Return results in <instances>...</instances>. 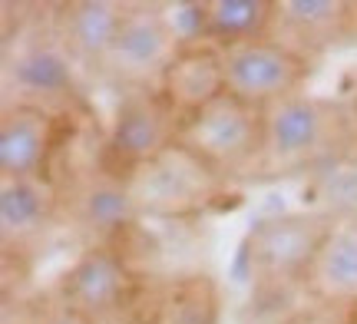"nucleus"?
Listing matches in <instances>:
<instances>
[{
  "label": "nucleus",
  "instance_id": "obj_4",
  "mask_svg": "<svg viewBox=\"0 0 357 324\" xmlns=\"http://www.w3.org/2000/svg\"><path fill=\"white\" fill-rule=\"evenodd\" d=\"M178 146L199 156L229 185L235 179H258L265 149V116L261 109L225 93L182 119Z\"/></svg>",
  "mask_w": 357,
  "mask_h": 324
},
{
  "label": "nucleus",
  "instance_id": "obj_12",
  "mask_svg": "<svg viewBox=\"0 0 357 324\" xmlns=\"http://www.w3.org/2000/svg\"><path fill=\"white\" fill-rule=\"evenodd\" d=\"M222 288L205 272H176L146 278L123 324H218Z\"/></svg>",
  "mask_w": 357,
  "mask_h": 324
},
{
  "label": "nucleus",
  "instance_id": "obj_5",
  "mask_svg": "<svg viewBox=\"0 0 357 324\" xmlns=\"http://www.w3.org/2000/svg\"><path fill=\"white\" fill-rule=\"evenodd\" d=\"M146 275L119 245H83L56 275L50 295L89 324H123L139 298Z\"/></svg>",
  "mask_w": 357,
  "mask_h": 324
},
{
  "label": "nucleus",
  "instance_id": "obj_19",
  "mask_svg": "<svg viewBox=\"0 0 357 324\" xmlns=\"http://www.w3.org/2000/svg\"><path fill=\"white\" fill-rule=\"evenodd\" d=\"M17 324H89V321H83L79 314L63 308V304L47 291L43 298H37L33 304H26L24 311H20V318H17Z\"/></svg>",
  "mask_w": 357,
  "mask_h": 324
},
{
  "label": "nucleus",
  "instance_id": "obj_15",
  "mask_svg": "<svg viewBox=\"0 0 357 324\" xmlns=\"http://www.w3.org/2000/svg\"><path fill=\"white\" fill-rule=\"evenodd\" d=\"M271 37L288 43L305 60L357 37V3L347 0H275Z\"/></svg>",
  "mask_w": 357,
  "mask_h": 324
},
{
  "label": "nucleus",
  "instance_id": "obj_10",
  "mask_svg": "<svg viewBox=\"0 0 357 324\" xmlns=\"http://www.w3.org/2000/svg\"><path fill=\"white\" fill-rule=\"evenodd\" d=\"M77 63L56 43L50 24L24 26L3 50V86L17 90L7 103H37L56 109V103L79 100Z\"/></svg>",
  "mask_w": 357,
  "mask_h": 324
},
{
  "label": "nucleus",
  "instance_id": "obj_13",
  "mask_svg": "<svg viewBox=\"0 0 357 324\" xmlns=\"http://www.w3.org/2000/svg\"><path fill=\"white\" fill-rule=\"evenodd\" d=\"M60 139L56 109L3 103L0 113V179H53Z\"/></svg>",
  "mask_w": 357,
  "mask_h": 324
},
{
  "label": "nucleus",
  "instance_id": "obj_20",
  "mask_svg": "<svg viewBox=\"0 0 357 324\" xmlns=\"http://www.w3.org/2000/svg\"><path fill=\"white\" fill-rule=\"evenodd\" d=\"M351 116H354V143H351V159L357 162V103H351Z\"/></svg>",
  "mask_w": 357,
  "mask_h": 324
},
{
  "label": "nucleus",
  "instance_id": "obj_17",
  "mask_svg": "<svg viewBox=\"0 0 357 324\" xmlns=\"http://www.w3.org/2000/svg\"><path fill=\"white\" fill-rule=\"evenodd\" d=\"M159 93L169 100V106L185 119L199 113L212 100L225 96V63H222V47L212 40L185 43L169 63L166 77L159 83Z\"/></svg>",
  "mask_w": 357,
  "mask_h": 324
},
{
  "label": "nucleus",
  "instance_id": "obj_11",
  "mask_svg": "<svg viewBox=\"0 0 357 324\" xmlns=\"http://www.w3.org/2000/svg\"><path fill=\"white\" fill-rule=\"evenodd\" d=\"M63 229L53 179H0V248L3 261H26Z\"/></svg>",
  "mask_w": 357,
  "mask_h": 324
},
{
  "label": "nucleus",
  "instance_id": "obj_7",
  "mask_svg": "<svg viewBox=\"0 0 357 324\" xmlns=\"http://www.w3.org/2000/svg\"><path fill=\"white\" fill-rule=\"evenodd\" d=\"M185 43L178 37L172 17L159 3H126L123 24L113 47L106 50L96 77L113 83L119 93L159 90L169 63Z\"/></svg>",
  "mask_w": 357,
  "mask_h": 324
},
{
  "label": "nucleus",
  "instance_id": "obj_18",
  "mask_svg": "<svg viewBox=\"0 0 357 324\" xmlns=\"http://www.w3.org/2000/svg\"><path fill=\"white\" fill-rule=\"evenodd\" d=\"M205 40L229 47L238 40L265 37L275 24V0H208L199 7Z\"/></svg>",
  "mask_w": 357,
  "mask_h": 324
},
{
  "label": "nucleus",
  "instance_id": "obj_8",
  "mask_svg": "<svg viewBox=\"0 0 357 324\" xmlns=\"http://www.w3.org/2000/svg\"><path fill=\"white\" fill-rule=\"evenodd\" d=\"M222 63H225V93L255 109H268L307 90L311 77V60H305L271 33L222 47Z\"/></svg>",
  "mask_w": 357,
  "mask_h": 324
},
{
  "label": "nucleus",
  "instance_id": "obj_1",
  "mask_svg": "<svg viewBox=\"0 0 357 324\" xmlns=\"http://www.w3.org/2000/svg\"><path fill=\"white\" fill-rule=\"evenodd\" d=\"M265 116V149L258 179H288L311 169L351 156L354 116L351 106L321 93L301 90L261 109Z\"/></svg>",
  "mask_w": 357,
  "mask_h": 324
},
{
  "label": "nucleus",
  "instance_id": "obj_6",
  "mask_svg": "<svg viewBox=\"0 0 357 324\" xmlns=\"http://www.w3.org/2000/svg\"><path fill=\"white\" fill-rule=\"evenodd\" d=\"M53 182L60 195V222L83 238V245H116L142 222L132 206L126 176L100 159L70 169L60 179L53 176Z\"/></svg>",
  "mask_w": 357,
  "mask_h": 324
},
{
  "label": "nucleus",
  "instance_id": "obj_3",
  "mask_svg": "<svg viewBox=\"0 0 357 324\" xmlns=\"http://www.w3.org/2000/svg\"><path fill=\"white\" fill-rule=\"evenodd\" d=\"M334 212L328 208H298L271 212L252 222L242 242V261L258 288L278 291L288 285H305V275L328 235Z\"/></svg>",
  "mask_w": 357,
  "mask_h": 324
},
{
  "label": "nucleus",
  "instance_id": "obj_9",
  "mask_svg": "<svg viewBox=\"0 0 357 324\" xmlns=\"http://www.w3.org/2000/svg\"><path fill=\"white\" fill-rule=\"evenodd\" d=\"M182 116L169 106L159 90H132L116 100L106 136H102V156L116 172L142 166L178 143Z\"/></svg>",
  "mask_w": 357,
  "mask_h": 324
},
{
  "label": "nucleus",
  "instance_id": "obj_2",
  "mask_svg": "<svg viewBox=\"0 0 357 324\" xmlns=\"http://www.w3.org/2000/svg\"><path fill=\"white\" fill-rule=\"evenodd\" d=\"M123 176L142 222L195 219L229 195V182L178 143Z\"/></svg>",
  "mask_w": 357,
  "mask_h": 324
},
{
  "label": "nucleus",
  "instance_id": "obj_16",
  "mask_svg": "<svg viewBox=\"0 0 357 324\" xmlns=\"http://www.w3.org/2000/svg\"><path fill=\"white\" fill-rule=\"evenodd\" d=\"M50 24L56 43L63 53L77 63V70H86L96 77L106 50L113 47V37L123 13H126V0H66L50 7Z\"/></svg>",
  "mask_w": 357,
  "mask_h": 324
},
{
  "label": "nucleus",
  "instance_id": "obj_14",
  "mask_svg": "<svg viewBox=\"0 0 357 324\" xmlns=\"http://www.w3.org/2000/svg\"><path fill=\"white\" fill-rule=\"evenodd\" d=\"M301 291L328 311H357V208H337Z\"/></svg>",
  "mask_w": 357,
  "mask_h": 324
}]
</instances>
